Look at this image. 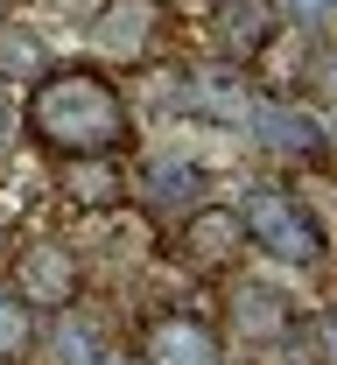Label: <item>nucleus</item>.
I'll return each instance as SVG.
<instances>
[{"label":"nucleus","mask_w":337,"mask_h":365,"mask_svg":"<svg viewBox=\"0 0 337 365\" xmlns=\"http://www.w3.org/2000/svg\"><path fill=\"white\" fill-rule=\"evenodd\" d=\"M21 134L43 148L49 162L63 155H127L134 140V106L92 63H49L21 98Z\"/></svg>","instance_id":"1"},{"label":"nucleus","mask_w":337,"mask_h":365,"mask_svg":"<svg viewBox=\"0 0 337 365\" xmlns=\"http://www.w3.org/2000/svg\"><path fill=\"white\" fill-rule=\"evenodd\" d=\"M239 225H246V253H260L267 267H289V274H309L323 267V218L295 197V190H281V182H253L239 197Z\"/></svg>","instance_id":"2"},{"label":"nucleus","mask_w":337,"mask_h":365,"mask_svg":"<svg viewBox=\"0 0 337 365\" xmlns=\"http://www.w3.org/2000/svg\"><path fill=\"white\" fill-rule=\"evenodd\" d=\"M7 288L36 309V317H56V309H71L78 295H85V267H78V246L71 239H56V232H36V239H21V253L7 260Z\"/></svg>","instance_id":"3"},{"label":"nucleus","mask_w":337,"mask_h":365,"mask_svg":"<svg viewBox=\"0 0 337 365\" xmlns=\"http://www.w3.org/2000/svg\"><path fill=\"white\" fill-rule=\"evenodd\" d=\"M239 127L260 140L267 155H281V162H316V155L331 148V127H323V120H316L302 98H289V91H267V98H253Z\"/></svg>","instance_id":"4"},{"label":"nucleus","mask_w":337,"mask_h":365,"mask_svg":"<svg viewBox=\"0 0 337 365\" xmlns=\"http://www.w3.org/2000/svg\"><path fill=\"white\" fill-rule=\"evenodd\" d=\"M204 36H211V56L218 63H260V49L281 36V0H211L204 7Z\"/></svg>","instance_id":"5"},{"label":"nucleus","mask_w":337,"mask_h":365,"mask_svg":"<svg viewBox=\"0 0 337 365\" xmlns=\"http://www.w3.org/2000/svg\"><path fill=\"white\" fill-rule=\"evenodd\" d=\"M183 260L204 274H232L239 267V253H246V225H239V204H204L197 197L190 211H183Z\"/></svg>","instance_id":"6"},{"label":"nucleus","mask_w":337,"mask_h":365,"mask_svg":"<svg viewBox=\"0 0 337 365\" xmlns=\"http://www.w3.org/2000/svg\"><path fill=\"white\" fill-rule=\"evenodd\" d=\"M85 43L105 63H141L147 43H155V0H105L85 21Z\"/></svg>","instance_id":"7"},{"label":"nucleus","mask_w":337,"mask_h":365,"mask_svg":"<svg viewBox=\"0 0 337 365\" xmlns=\"http://www.w3.org/2000/svg\"><path fill=\"white\" fill-rule=\"evenodd\" d=\"M56 197H63L71 211H120L134 190H127L120 155H63V162H56Z\"/></svg>","instance_id":"8"},{"label":"nucleus","mask_w":337,"mask_h":365,"mask_svg":"<svg viewBox=\"0 0 337 365\" xmlns=\"http://www.w3.org/2000/svg\"><path fill=\"white\" fill-rule=\"evenodd\" d=\"M225 323L239 344H281L295 330V302L267 281H232V302H225Z\"/></svg>","instance_id":"9"},{"label":"nucleus","mask_w":337,"mask_h":365,"mask_svg":"<svg viewBox=\"0 0 337 365\" xmlns=\"http://www.w3.org/2000/svg\"><path fill=\"white\" fill-rule=\"evenodd\" d=\"M218 359H225V344L204 317H162V323H147L134 365H218Z\"/></svg>","instance_id":"10"},{"label":"nucleus","mask_w":337,"mask_h":365,"mask_svg":"<svg viewBox=\"0 0 337 365\" xmlns=\"http://www.w3.org/2000/svg\"><path fill=\"white\" fill-rule=\"evenodd\" d=\"M49 359H56V365H98V359H105V337H98V323L85 317L78 302L49 317Z\"/></svg>","instance_id":"11"},{"label":"nucleus","mask_w":337,"mask_h":365,"mask_svg":"<svg viewBox=\"0 0 337 365\" xmlns=\"http://www.w3.org/2000/svg\"><path fill=\"white\" fill-rule=\"evenodd\" d=\"M49 71V43L36 29H21V21H0V78L7 85H36Z\"/></svg>","instance_id":"12"},{"label":"nucleus","mask_w":337,"mask_h":365,"mask_svg":"<svg viewBox=\"0 0 337 365\" xmlns=\"http://www.w3.org/2000/svg\"><path fill=\"white\" fill-rule=\"evenodd\" d=\"M281 344H295V359H309V365H337V309L295 317V330L281 337Z\"/></svg>","instance_id":"13"},{"label":"nucleus","mask_w":337,"mask_h":365,"mask_svg":"<svg viewBox=\"0 0 337 365\" xmlns=\"http://www.w3.org/2000/svg\"><path fill=\"white\" fill-rule=\"evenodd\" d=\"M28 344H36V309H28V302L0 281V365H14Z\"/></svg>","instance_id":"14"},{"label":"nucleus","mask_w":337,"mask_h":365,"mask_svg":"<svg viewBox=\"0 0 337 365\" xmlns=\"http://www.w3.org/2000/svg\"><path fill=\"white\" fill-rule=\"evenodd\" d=\"M14 140H21V106L7 98V78H0V162L14 155Z\"/></svg>","instance_id":"15"},{"label":"nucleus","mask_w":337,"mask_h":365,"mask_svg":"<svg viewBox=\"0 0 337 365\" xmlns=\"http://www.w3.org/2000/svg\"><path fill=\"white\" fill-rule=\"evenodd\" d=\"M98 7H105V0H49V14H56V21H71V29H85Z\"/></svg>","instance_id":"16"},{"label":"nucleus","mask_w":337,"mask_h":365,"mask_svg":"<svg viewBox=\"0 0 337 365\" xmlns=\"http://www.w3.org/2000/svg\"><path fill=\"white\" fill-rule=\"evenodd\" d=\"M7 14H14V0H0V21H7Z\"/></svg>","instance_id":"17"},{"label":"nucleus","mask_w":337,"mask_h":365,"mask_svg":"<svg viewBox=\"0 0 337 365\" xmlns=\"http://www.w3.org/2000/svg\"><path fill=\"white\" fill-rule=\"evenodd\" d=\"M155 7H183V0H155Z\"/></svg>","instance_id":"18"}]
</instances>
